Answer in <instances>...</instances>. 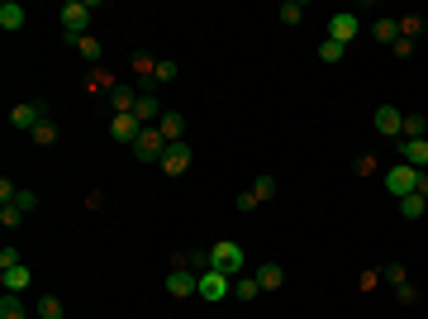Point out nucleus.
Instances as JSON below:
<instances>
[{
    "label": "nucleus",
    "mask_w": 428,
    "mask_h": 319,
    "mask_svg": "<svg viewBox=\"0 0 428 319\" xmlns=\"http://www.w3.org/2000/svg\"><path fill=\"white\" fill-rule=\"evenodd\" d=\"M153 81H176V63H172V58L153 63Z\"/></svg>",
    "instance_id": "2f4dec72"
},
{
    "label": "nucleus",
    "mask_w": 428,
    "mask_h": 319,
    "mask_svg": "<svg viewBox=\"0 0 428 319\" xmlns=\"http://www.w3.org/2000/svg\"><path fill=\"white\" fill-rule=\"evenodd\" d=\"M243 262H248L243 243H234V239L209 243V267H214V271H224V276H243Z\"/></svg>",
    "instance_id": "f257e3e1"
},
{
    "label": "nucleus",
    "mask_w": 428,
    "mask_h": 319,
    "mask_svg": "<svg viewBox=\"0 0 428 319\" xmlns=\"http://www.w3.org/2000/svg\"><path fill=\"white\" fill-rule=\"evenodd\" d=\"M158 167H162V176H186L190 172V144H167Z\"/></svg>",
    "instance_id": "423d86ee"
},
{
    "label": "nucleus",
    "mask_w": 428,
    "mask_h": 319,
    "mask_svg": "<svg viewBox=\"0 0 428 319\" xmlns=\"http://www.w3.org/2000/svg\"><path fill=\"white\" fill-rule=\"evenodd\" d=\"M38 119H43V110H38L33 100H24V105H15V110H10V124H15V129H29V134H33V124H38Z\"/></svg>",
    "instance_id": "f3484780"
},
{
    "label": "nucleus",
    "mask_w": 428,
    "mask_h": 319,
    "mask_svg": "<svg viewBox=\"0 0 428 319\" xmlns=\"http://www.w3.org/2000/svg\"><path fill=\"white\" fill-rule=\"evenodd\" d=\"M162 153H167V139H162V129H143L138 134V144H133V158L138 162H162Z\"/></svg>",
    "instance_id": "20e7f679"
},
{
    "label": "nucleus",
    "mask_w": 428,
    "mask_h": 319,
    "mask_svg": "<svg viewBox=\"0 0 428 319\" xmlns=\"http://www.w3.org/2000/svg\"><path fill=\"white\" fill-rule=\"evenodd\" d=\"M357 286H362V291H376V286H380V267L362 271V276H357Z\"/></svg>",
    "instance_id": "f704fd0d"
},
{
    "label": "nucleus",
    "mask_w": 428,
    "mask_h": 319,
    "mask_svg": "<svg viewBox=\"0 0 428 319\" xmlns=\"http://www.w3.org/2000/svg\"><path fill=\"white\" fill-rule=\"evenodd\" d=\"M133 105H138V91L119 81V86L110 91V110H114V114H133Z\"/></svg>",
    "instance_id": "dca6fc26"
},
{
    "label": "nucleus",
    "mask_w": 428,
    "mask_h": 319,
    "mask_svg": "<svg viewBox=\"0 0 428 319\" xmlns=\"http://www.w3.org/2000/svg\"><path fill=\"white\" fill-rule=\"evenodd\" d=\"M253 195H257V200H262V205H267L271 195H276V176H257V186H253Z\"/></svg>",
    "instance_id": "7c9ffc66"
},
{
    "label": "nucleus",
    "mask_w": 428,
    "mask_h": 319,
    "mask_svg": "<svg viewBox=\"0 0 428 319\" xmlns=\"http://www.w3.org/2000/svg\"><path fill=\"white\" fill-rule=\"evenodd\" d=\"M234 291H238V301H243V305L262 296V286H257V276H234Z\"/></svg>",
    "instance_id": "5701e85b"
},
{
    "label": "nucleus",
    "mask_w": 428,
    "mask_h": 319,
    "mask_svg": "<svg viewBox=\"0 0 428 319\" xmlns=\"http://www.w3.org/2000/svg\"><path fill=\"white\" fill-rule=\"evenodd\" d=\"M371 38H376V43H390V48H395V43H400V19H395V15H380L376 24H371Z\"/></svg>",
    "instance_id": "2eb2a0df"
},
{
    "label": "nucleus",
    "mask_w": 428,
    "mask_h": 319,
    "mask_svg": "<svg viewBox=\"0 0 428 319\" xmlns=\"http://www.w3.org/2000/svg\"><path fill=\"white\" fill-rule=\"evenodd\" d=\"M376 134L400 139V134H405V114H400L395 105H376Z\"/></svg>",
    "instance_id": "9d476101"
},
{
    "label": "nucleus",
    "mask_w": 428,
    "mask_h": 319,
    "mask_svg": "<svg viewBox=\"0 0 428 319\" xmlns=\"http://www.w3.org/2000/svg\"><path fill=\"white\" fill-rule=\"evenodd\" d=\"M257 286H262V291H281L285 286V271L276 267V262H262V267H257Z\"/></svg>",
    "instance_id": "a211bd4d"
},
{
    "label": "nucleus",
    "mask_w": 428,
    "mask_h": 319,
    "mask_svg": "<svg viewBox=\"0 0 428 319\" xmlns=\"http://www.w3.org/2000/svg\"><path fill=\"white\" fill-rule=\"evenodd\" d=\"M15 205L24 210V215H29V210H38V195H33V191H19V200H15Z\"/></svg>",
    "instance_id": "4c0bfd02"
},
{
    "label": "nucleus",
    "mask_w": 428,
    "mask_h": 319,
    "mask_svg": "<svg viewBox=\"0 0 428 319\" xmlns=\"http://www.w3.org/2000/svg\"><path fill=\"white\" fill-rule=\"evenodd\" d=\"M414 191H419V195L428 200V172H419V186H414Z\"/></svg>",
    "instance_id": "a19ab883"
},
{
    "label": "nucleus",
    "mask_w": 428,
    "mask_h": 319,
    "mask_svg": "<svg viewBox=\"0 0 428 319\" xmlns=\"http://www.w3.org/2000/svg\"><path fill=\"white\" fill-rule=\"evenodd\" d=\"M72 48L81 53V58H86V63H100V38H95V33H81V38H72Z\"/></svg>",
    "instance_id": "6ab92c4d"
},
{
    "label": "nucleus",
    "mask_w": 428,
    "mask_h": 319,
    "mask_svg": "<svg viewBox=\"0 0 428 319\" xmlns=\"http://www.w3.org/2000/svg\"><path fill=\"white\" fill-rule=\"evenodd\" d=\"M10 267H24V257H19V248H0V271Z\"/></svg>",
    "instance_id": "473e14b6"
},
{
    "label": "nucleus",
    "mask_w": 428,
    "mask_h": 319,
    "mask_svg": "<svg viewBox=\"0 0 428 319\" xmlns=\"http://www.w3.org/2000/svg\"><path fill=\"white\" fill-rule=\"evenodd\" d=\"M257 205H262V200H257V195L253 191H243V195H238V210H243V215H253V210Z\"/></svg>",
    "instance_id": "e433bc0d"
},
{
    "label": "nucleus",
    "mask_w": 428,
    "mask_h": 319,
    "mask_svg": "<svg viewBox=\"0 0 428 319\" xmlns=\"http://www.w3.org/2000/svg\"><path fill=\"white\" fill-rule=\"evenodd\" d=\"M133 119H138L143 129H153L162 119V100L153 96V91H138V105H133Z\"/></svg>",
    "instance_id": "9b49d317"
},
{
    "label": "nucleus",
    "mask_w": 428,
    "mask_h": 319,
    "mask_svg": "<svg viewBox=\"0 0 428 319\" xmlns=\"http://www.w3.org/2000/svg\"><path fill=\"white\" fill-rule=\"evenodd\" d=\"M86 24H91V5H86V0H67V5H62V33H67V43L81 38Z\"/></svg>",
    "instance_id": "f03ea898"
},
{
    "label": "nucleus",
    "mask_w": 428,
    "mask_h": 319,
    "mask_svg": "<svg viewBox=\"0 0 428 319\" xmlns=\"http://www.w3.org/2000/svg\"><path fill=\"white\" fill-rule=\"evenodd\" d=\"M0 319H29V310H24V301H19L15 291L0 296Z\"/></svg>",
    "instance_id": "412c9836"
},
{
    "label": "nucleus",
    "mask_w": 428,
    "mask_h": 319,
    "mask_svg": "<svg viewBox=\"0 0 428 319\" xmlns=\"http://www.w3.org/2000/svg\"><path fill=\"white\" fill-rule=\"evenodd\" d=\"M167 296H176V301H186V296H200V271L172 267V271H167Z\"/></svg>",
    "instance_id": "7ed1b4c3"
},
{
    "label": "nucleus",
    "mask_w": 428,
    "mask_h": 319,
    "mask_svg": "<svg viewBox=\"0 0 428 319\" xmlns=\"http://www.w3.org/2000/svg\"><path fill=\"white\" fill-rule=\"evenodd\" d=\"M138 134H143V124L133 119V114H114V119H110V139H114V144L133 148V144H138Z\"/></svg>",
    "instance_id": "1a4fd4ad"
},
{
    "label": "nucleus",
    "mask_w": 428,
    "mask_h": 319,
    "mask_svg": "<svg viewBox=\"0 0 428 319\" xmlns=\"http://www.w3.org/2000/svg\"><path fill=\"white\" fill-rule=\"evenodd\" d=\"M276 19H281V24H300L304 19V0H285L281 10H276Z\"/></svg>",
    "instance_id": "a878e982"
},
{
    "label": "nucleus",
    "mask_w": 428,
    "mask_h": 319,
    "mask_svg": "<svg viewBox=\"0 0 428 319\" xmlns=\"http://www.w3.org/2000/svg\"><path fill=\"white\" fill-rule=\"evenodd\" d=\"M400 139H428L424 114H405V134H400Z\"/></svg>",
    "instance_id": "bb28decb"
},
{
    "label": "nucleus",
    "mask_w": 428,
    "mask_h": 319,
    "mask_svg": "<svg viewBox=\"0 0 428 319\" xmlns=\"http://www.w3.org/2000/svg\"><path fill=\"white\" fill-rule=\"evenodd\" d=\"M0 281H5V291H15V296H19V291L29 286V267H10V271H0Z\"/></svg>",
    "instance_id": "4be33fe9"
},
{
    "label": "nucleus",
    "mask_w": 428,
    "mask_h": 319,
    "mask_svg": "<svg viewBox=\"0 0 428 319\" xmlns=\"http://www.w3.org/2000/svg\"><path fill=\"white\" fill-rule=\"evenodd\" d=\"M424 210H428V200H424V195H419V191H410V195H405V200H400V215H405V220H419Z\"/></svg>",
    "instance_id": "b1692460"
},
{
    "label": "nucleus",
    "mask_w": 428,
    "mask_h": 319,
    "mask_svg": "<svg viewBox=\"0 0 428 319\" xmlns=\"http://www.w3.org/2000/svg\"><path fill=\"white\" fill-rule=\"evenodd\" d=\"M414 186H419V172H414L410 162H405V167H390V172H385V191L395 195V200H405V195H410Z\"/></svg>",
    "instance_id": "0eeeda50"
},
{
    "label": "nucleus",
    "mask_w": 428,
    "mask_h": 319,
    "mask_svg": "<svg viewBox=\"0 0 428 319\" xmlns=\"http://www.w3.org/2000/svg\"><path fill=\"white\" fill-rule=\"evenodd\" d=\"M29 139H33V144H38V148H53V144H57V124H53V119H48V114H43V119L33 124V134H29Z\"/></svg>",
    "instance_id": "aec40b11"
},
{
    "label": "nucleus",
    "mask_w": 428,
    "mask_h": 319,
    "mask_svg": "<svg viewBox=\"0 0 428 319\" xmlns=\"http://www.w3.org/2000/svg\"><path fill=\"white\" fill-rule=\"evenodd\" d=\"M380 172V162L371 158V153H366V158H357V176H376Z\"/></svg>",
    "instance_id": "c9c22d12"
},
{
    "label": "nucleus",
    "mask_w": 428,
    "mask_h": 319,
    "mask_svg": "<svg viewBox=\"0 0 428 319\" xmlns=\"http://www.w3.org/2000/svg\"><path fill=\"white\" fill-rule=\"evenodd\" d=\"M424 33V15H400V38H419Z\"/></svg>",
    "instance_id": "cd10ccee"
},
{
    "label": "nucleus",
    "mask_w": 428,
    "mask_h": 319,
    "mask_svg": "<svg viewBox=\"0 0 428 319\" xmlns=\"http://www.w3.org/2000/svg\"><path fill=\"white\" fill-rule=\"evenodd\" d=\"M24 19H29V15H24V5H19V0H5V5H0V29H5V33H19V29H24Z\"/></svg>",
    "instance_id": "4468645a"
},
{
    "label": "nucleus",
    "mask_w": 428,
    "mask_h": 319,
    "mask_svg": "<svg viewBox=\"0 0 428 319\" xmlns=\"http://www.w3.org/2000/svg\"><path fill=\"white\" fill-rule=\"evenodd\" d=\"M362 33V19L357 15H333L329 19V38L333 43H343V48H352V38Z\"/></svg>",
    "instance_id": "6e6552de"
},
{
    "label": "nucleus",
    "mask_w": 428,
    "mask_h": 319,
    "mask_svg": "<svg viewBox=\"0 0 428 319\" xmlns=\"http://www.w3.org/2000/svg\"><path fill=\"white\" fill-rule=\"evenodd\" d=\"M19 220H24V210L19 205H0V224H5V229H15Z\"/></svg>",
    "instance_id": "72a5a7b5"
},
{
    "label": "nucleus",
    "mask_w": 428,
    "mask_h": 319,
    "mask_svg": "<svg viewBox=\"0 0 428 319\" xmlns=\"http://www.w3.org/2000/svg\"><path fill=\"white\" fill-rule=\"evenodd\" d=\"M390 53H395V58H414V38H400Z\"/></svg>",
    "instance_id": "ea45409f"
},
{
    "label": "nucleus",
    "mask_w": 428,
    "mask_h": 319,
    "mask_svg": "<svg viewBox=\"0 0 428 319\" xmlns=\"http://www.w3.org/2000/svg\"><path fill=\"white\" fill-rule=\"evenodd\" d=\"M158 129H162V139H167V144H186V119H181L176 110H162Z\"/></svg>",
    "instance_id": "ddd939ff"
},
{
    "label": "nucleus",
    "mask_w": 428,
    "mask_h": 319,
    "mask_svg": "<svg viewBox=\"0 0 428 319\" xmlns=\"http://www.w3.org/2000/svg\"><path fill=\"white\" fill-rule=\"evenodd\" d=\"M400 158L410 162L414 172H424L428 167V139H400Z\"/></svg>",
    "instance_id": "f8f14e48"
},
{
    "label": "nucleus",
    "mask_w": 428,
    "mask_h": 319,
    "mask_svg": "<svg viewBox=\"0 0 428 319\" xmlns=\"http://www.w3.org/2000/svg\"><path fill=\"white\" fill-rule=\"evenodd\" d=\"M229 281L234 276H224V271H200V301H209V305H219V301H229Z\"/></svg>",
    "instance_id": "39448f33"
},
{
    "label": "nucleus",
    "mask_w": 428,
    "mask_h": 319,
    "mask_svg": "<svg viewBox=\"0 0 428 319\" xmlns=\"http://www.w3.org/2000/svg\"><path fill=\"white\" fill-rule=\"evenodd\" d=\"M380 281H390V286H405V281H410V271H405V262H385V267H380Z\"/></svg>",
    "instance_id": "393cba45"
},
{
    "label": "nucleus",
    "mask_w": 428,
    "mask_h": 319,
    "mask_svg": "<svg viewBox=\"0 0 428 319\" xmlns=\"http://www.w3.org/2000/svg\"><path fill=\"white\" fill-rule=\"evenodd\" d=\"M395 296H400V305H414V301H419V291H414V286H410V281H405V286H400V291H395Z\"/></svg>",
    "instance_id": "58836bf2"
},
{
    "label": "nucleus",
    "mask_w": 428,
    "mask_h": 319,
    "mask_svg": "<svg viewBox=\"0 0 428 319\" xmlns=\"http://www.w3.org/2000/svg\"><path fill=\"white\" fill-rule=\"evenodd\" d=\"M38 319H62V301L57 296H43L38 301Z\"/></svg>",
    "instance_id": "c756f323"
},
{
    "label": "nucleus",
    "mask_w": 428,
    "mask_h": 319,
    "mask_svg": "<svg viewBox=\"0 0 428 319\" xmlns=\"http://www.w3.org/2000/svg\"><path fill=\"white\" fill-rule=\"evenodd\" d=\"M343 53H348V48H343V43H333V38H324V43H319V58H324V63H343Z\"/></svg>",
    "instance_id": "c85d7f7f"
}]
</instances>
